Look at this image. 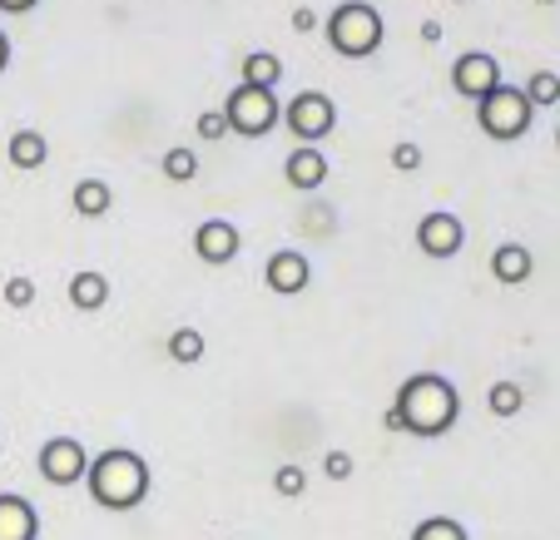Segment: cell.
<instances>
[{"mask_svg": "<svg viewBox=\"0 0 560 540\" xmlns=\"http://www.w3.org/2000/svg\"><path fill=\"white\" fill-rule=\"evenodd\" d=\"M283 119H288V129L298 134V144L317 149L323 139L332 134V129H338V105H332V99L323 95V90H303V95L288 99Z\"/></svg>", "mask_w": 560, "mask_h": 540, "instance_id": "obj_6", "label": "cell"}, {"mask_svg": "<svg viewBox=\"0 0 560 540\" xmlns=\"http://www.w3.org/2000/svg\"><path fill=\"white\" fill-rule=\"evenodd\" d=\"M283 105H278L273 90H254V85H238L229 99H223V119H229V134H244V139H264L268 129L278 125Z\"/></svg>", "mask_w": 560, "mask_h": 540, "instance_id": "obj_5", "label": "cell"}, {"mask_svg": "<svg viewBox=\"0 0 560 540\" xmlns=\"http://www.w3.org/2000/svg\"><path fill=\"white\" fill-rule=\"evenodd\" d=\"M85 471H90V456L74 436H55V442L40 446V477L50 486H74V481H85Z\"/></svg>", "mask_w": 560, "mask_h": 540, "instance_id": "obj_7", "label": "cell"}, {"mask_svg": "<svg viewBox=\"0 0 560 540\" xmlns=\"http://www.w3.org/2000/svg\"><path fill=\"white\" fill-rule=\"evenodd\" d=\"M382 35H387V25H382L377 5H368V0H342L338 11L328 15V45L342 60H368V55H377Z\"/></svg>", "mask_w": 560, "mask_h": 540, "instance_id": "obj_3", "label": "cell"}, {"mask_svg": "<svg viewBox=\"0 0 560 540\" xmlns=\"http://www.w3.org/2000/svg\"><path fill=\"white\" fill-rule=\"evenodd\" d=\"M487 407H491V416H516L526 407V392H521L516 381H497L487 392Z\"/></svg>", "mask_w": 560, "mask_h": 540, "instance_id": "obj_22", "label": "cell"}, {"mask_svg": "<svg viewBox=\"0 0 560 540\" xmlns=\"http://www.w3.org/2000/svg\"><path fill=\"white\" fill-rule=\"evenodd\" d=\"M497 85H501V64H497V55H487V50H466V55H456V64H452V90H456V95H466V99H487Z\"/></svg>", "mask_w": 560, "mask_h": 540, "instance_id": "obj_8", "label": "cell"}, {"mask_svg": "<svg viewBox=\"0 0 560 540\" xmlns=\"http://www.w3.org/2000/svg\"><path fill=\"white\" fill-rule=\"evenodd\" d=\"M238 248H244V238H238V228H233L229 219H203L199 228H194V254H199L203 263H213V268L233 263Z\"/></svg>", "mask_w": 560, "mask_h": 540, "instance_id": "obj_10", "label": "cell"}, {"mask_svg": "<svg viewBox=\"0 0 560 540\" xmlns=\"http://www.w3.org/2000/svg\"><path fill=\"white\" fill-rule=\"evenodd\" d=\"M540 5H556V0H540Z\"/></svg>", "mask_w": 560, "mask_h": 540, "instance_id": "obj_32", "label": "cell"}, {"mask_svg": "<svg viewBox=\"0 0 560 540\" xmlns=\"http://www.w3.org/2000/svg\"><path fill=\"white\" fill-rule=\"evenodd\" d=\"M392 169H402V174H417V169H422V144H412V139H407V144L392 149Z\"/></svg>", "mask_w": 560, "mask_h": 540, "instance_id": "obj_25", "label": "cell"}, {"mask_svg": "<svg viewBox=\"0 0 560 540\" xmlns=\"http://www.w3.org/2000/svg\"><path fill=\"white\" fill-rule=\"evenodd\" d=\"M462 238H466L462 219H456V213H446V209L427 213V219L417 223V248H422L427 258H456V254H462Z\"/></svg>", "mask_w": 560, "mask_h": 540, "instance_id": "obj_9", "label": "cell"}, {"mask_svg": "<svg viewBox=\"0 0 560 540\" xmlns=\"http://www.w3.org/2000/svg\"><path fill=\"white\" fill-rule=\"evenodd\" d=\"M526 99H530V109L560 105V74H556V70H536V74L526 80Z\"/></svg>", "mask_w": 560, "mask_h": 540, "instance_id": "obj_21", "label": "cell"}, {"mask_svg": "<svg viewBox=\"0 0 560 540\" xmlns=\"http://www.w3.org/2000/svg\"><path fill=\"white\" fill-rule=\"evenodd\" d=\"M392 412H397L402 432H412V436H446L456 426V416H462V397H456V387L446 377L417 372V377L402 381Z\"/></svg>", "mask_w": 560, "mask_h": 540, "instance_id": "obj_1", "label": "cell"}, {"mask_svg": "<svg viewBox=\"0 0 560 540\" xmlns=\"http://www.w3.org/2000/svg\"><path fill=\"white\" fill-rule=\"evenodd\" d=\"M452 5H462V0H452Z\"/></svg>", "mask_w": 560, "mask_h": 540, "instance_id": "obj_34", "label": "cell"}, {"mask_svg": "<svg viewBox=\"0 0 560 540\" xmlns=\"http://www.w3.org/2000/svg\"><path fill=\"white\" fill-rule=\"evenodd\" d=\"M5 303H11V307H31L35 303V283H31V278L15 273L11 283H5Z\"/></svg>", "mask_w": 560, "mask_h": 540, "instance_id": "obj_26", "label": "cell"}, {"mask_svg": "<svg viewBox=\"0 0 560 540\" xmlns=\"http://www.w3.org/2000/svg\"><path fill=\"white\" fill-rule=\"evenodd\" d=\"M530 273H536V258H530V248H521V244H501L497 254H491V278H497V283L521 287Z\"/></svg>", "mask_w": 560, "mask_h": 540, "instance_id": "obj_14", "label": "cell"}, {"mask_svg": "<svg viewBox=\"0 0 560 540\" xmlns=\"http://www.w3.org/2000/svg\"><path fill=\"white\" fill-rule=\"evenodd\" d=\"M159 169H164V179L170 184H189L194 174H199V154H194V149H164V164H159Z\"/></svg>", "mask_w": 560, "mask_h": 540, "instance_id": "obj_20", "label": "cell"}, {"mask_svg": "<svg viewBox=\"0 0 560 540\" xmlns=\"http://www.w3.org/2000/svg\"><path fill=\"white\" fill-rule=\"evenodd\" d=\"M293 31H303V35L317 31V15L313 11H293Z\"/></svg>", "mask_w": 560, "mask_h": 540, "instance_id": "obj_30", "label": "cell"}, {"mask_svg": "<svg viewBox=\"0 0 560 540\" xmlns=\"http://www.w3.org/2000/svg\"><path fill=\"white\" fill-rule=\"evenodd\" d=\"M556 144H560V129H556Z\"/></svg>", "mask_w": 560, "mask_h": 540, "instance_id": "obj_33", "label": "cell"}, {"mask_svg": "<svg viewBox=\"0 0 560 540\" xmlns=\"http://www.w3.org/2000/svg\"><path fill=\"white\" fill-rule=\"evenodd\" d=\"M530 115H536V109H530L526 90H516V85H497L487 99H476V125H481L487 139H497V144L526 139Z\"/></svg>", "mask_w": 560, "mask_h": 540, "instance_id": "obj_4", "label": "cell"}, {"mask_svg": "<svg viewBox=\"0 0 560 540\" xmlns=\"http://www.w3.org/2000/svg\"><path fill=\"white\" fill-rule=\"evenodd\" d=\"M11 70V40H5V31H0V74Z\"/></svg>", "mask_w": 560, "mask_h": 540, "instance_id": "obj_31", "label": "cell"}, {"mask_svg": "<svg viewBox=\"0 0 560 540\" xmlns=\"http://www.w3.org/2000/svg\"><path fill=\"white\" fill-rule=\"evenodd\" d=\"M35 5H40V0H0L5 15H25V11H35Z\"/></svg>", "mask_w": 560, "mask_h": 540, "instance_id": "obj_29", "label": "cell"}, {"mask_svg": "<svg viewBox=\"0 0 560 540\" xmlns=\"http://www.w3.org/2000/svg\"><path fill=\"white\" fill-rule=\"evenodd\" d=\"M70 303L80 313H100L109 303V278L105 273H74L70 278Z\"/></svg>", "mask_w": 560, "mask_h": 540, "instance_id": "obj_18", "label": "cell"}, {"mask_svg": "<svg viewBox=\"0 0 560 540\" xmlns=\"http://www.w3.org/2000/svg\"><path fill=\"white\" fill-rule=\"evenodd\" d=\"M244 85L278 90V85H283V60H278L273 50H248L244 55Z\"/></svg>", "mask_w": 560, "mask_h": 540, "instance_id": "obj_16", "label": "cell"}, {"mask_svg": "<svg viewBox=\"0 0 560 540\" xmlns=\"http://www.w3.org/2000/svg\"><path fill=\"white\" fill-rule=\"evenodd\" d=\"M164 352H170L179 367H194V362L203 357V332L199 328H174L170 342H164Z\"/></svg>", "mask_w": 560, "mask_h": 540, "instance_id": "obj_19", "label": "cell"}, {"mask_svg": "<svg viewBox=\"0 0 560 540\" xmlns=\"http://www.w3.org/2000/svg\"><path fill=\"white\" fill-rule=\"evenodd\" d=\"M85 486L90 496H95V506L105 510H135L144 506L149 496V467L139 451H125V446H115V451H100L95 461H90L85 471Z\"/></svg>", "mask_w": 560, "mask_h": 540, "instance_id": "obj_2", "label": "cell"}, {"mask_svg": "<svg viewBox=\"0 0 560 540\" xmlns=\"http://www.w3.org/2000/svg\"><path fill=\"white\" fill-rule=\"evenodd\" d=\"M5 160H11V169H40L50 160V144H45L40 129H15L5 139Z\"/></svg>", "mask_w": 560, "mask_h": 540, "instance_id": "obj_15", "label": "cell"}, {"mask_svg": "<svg viewBox=\"0 0 560 540\" xmlns=\"http://www.w3.org/2000/svg\"><path fill=\"white\" fill-rule=\"evenodd\" d=\"M199 134L209 139V144L229 134V119H223V109H209V115H199Z\"/></svg>", "mask_w": 560, "mask_h": 540, "instance_id": "obj_28", "label": "cell"}, {"mask_svg": "<svg viewBox=\"0 0 560 540\" xmlns=\"http://www.w3.org/2000/svg\"><path fill=\"white\" fill-rule=\"evenodd\" d=\"M307 278H313V263H307L298 248H278V254L264 263V283H268V293H278V297L303 293Z\"/></svg>", "mask_w": 560, "mask_h": 540, "instance_id": "obj_11", "label": "cell"}, {"mask_svg": "<svg viewBox=\"0 0 560 540\" xmlns=\"http://www.w3.org/2000/svg\"><path fill=\"white\" fill-rule=\"evenodd\" d=\"M323 477H328V481H348L352 477V456L348 451H328V456H323Z\"/></svg>", "mask_w": 560, "mask_h": 540, "instance_id": "obj_27", "label": "cell"}, {"mask_svg": "<svg viewBox=\"0 0 560 540\" xmlns=\"http://www.w3.org/2000/svg\"><path fill=\"white\" fill-rule=\"evenodd\" d=\"M70 203H74L80 219H105L109 203H115V193H109L105 179H80L74 184V193H70Z\"/></svg>", "mask_w": 560, "mask_h": 540, "instance_id": "obj_17", "label": "cell"}, {"mask_svg": "<svg viewBox=\"0 0 560 540\" xmlns=\"http://www.w3.org/2000/svg\"><path fill=\"white\" fill-rule=\"evenodd\" d=\"M328 154H323V149H307V144H298L293 154H288L283 160V179L293 184L298 193H313V189H323V184H328Z\"/></svg>", "mask_w": 560, "mask_h": 540, "instance_id": "obj_12", "label": "cell"}, {"mask_svg": "<svg viewBox=\"0 0 560 540\" xmlns=\"http://www.w3.org/2000/svg\"><path fill=\"white\" fill-rule=\"evenodd\" d=\"M273 491H278V496H288V501L303 496V491H307L303 467H278V471H273Z\"/></svg>", "mask_w": 560, "mask_h": 540, "instance_id": "obj_24", "label": "cell"}, {"mask_svg": "<svg viewBox=\"0 0 560 540\" xmlns=\"http://www.w3.org/2000/svg\"><path fill=\"white\" fill-rule=\"evenodd\" d=\"M412 540H471V536H466V526L452 516H427L422 526L412 530Z\"/></svg>", "mask_w": 560, "mask_h": 540, "instance_id": "obj_23", "label": "cell"}, {"mask_svg": "<svg viewBox=\"0 0 560 540\" xmlns=\"http://www.w3.org/2000/svg\"><path fill=\"white\" fill-rule=\"evenodd\" d=\"M40 536V516L25 496H0V540H35Z\"/></svg>", "mask_w": 560, "mask_h": 540, "instance_id": "obj_13", "label": "cell"}]
</instances>
